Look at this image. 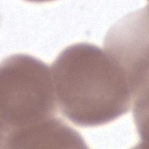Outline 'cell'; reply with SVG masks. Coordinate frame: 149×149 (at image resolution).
<instances>
[{"instance_id": "cell-2", "label": "cell", "mask_w": 149, "mask_h": 149, "mask_svg": "<svg viewBox=\"0 0 149 149\" xmlns=\"http://www.w3.org/2000/svg\"><path fill=\"white\" fill-rule=\"evenodd\" d=\"M57 108L51 70L47 64L22 54L2 61L1 136L54 117Z\"/></svg>"}, {"instance_id": "cell-1", "label": "cell", "mask_w": 149, "mask_h": 149, "mask_svg": "<svg viewBox=\"0 0 149 149\" xmlns=\"http://www.w3.org/2000/svg\"><path fill=\"white\" fill-rule=\"evenodd\" d=\"M58 107L73 124L94 127L127 113L134 97L119 63L105 49L81 42L68 46L52 65Z\"/></svg>"}, {"instance_id": "cell-3", "label": "cell", "mask_w": 149, "mask_h": 149, "mask_svg": "<svg viewBox=\"0 0 149 149\" xmlns=\"http://www.w3.org/2000/svg\"><path fill=\"white\" fill-rule=\"evenodd\" d=\"M1 144L2 148H87L81 135L56 116L1 136Z\"/></svg>"}]
</instances>
